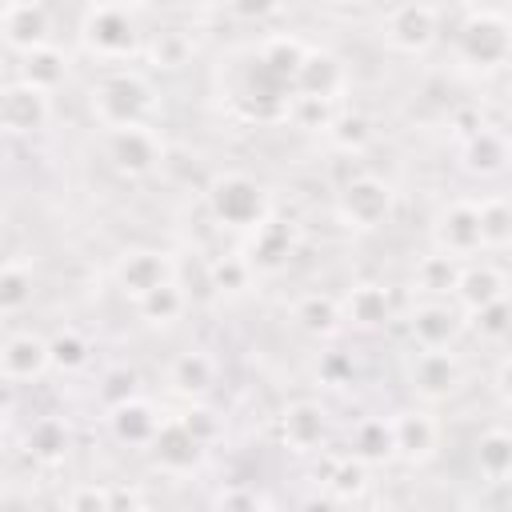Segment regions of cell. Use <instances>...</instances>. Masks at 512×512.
<instances>
[{"label": "cell", "instance_id": "49", "mask_svg": "<svg viewBox=\"0 0 512 512\" xmlns=\"http://www.w3.org/2000/svg\"><path fill=\"white\" fill-rule=\"evenodd\" d=\"M12 408H16V380L0 376V420H4Z\"/></svg>", "mask_w": 512, "mask_h": 512}, {"label": "cell", "instance_id": "42", "mask_svg": "<svg viewBox=\"0 0 512 512\" xmlns=\"http://www.w3.org/2000/svg\"><path fill=\"white\" fill-rule=\"evenodd\" d=\"M176 420H180V424H184V428H188V432H192V436H196L204 448H212V444L224 436L220 416H216L208 404H200V400H188V408H184Z\"/></svg>", "mask_w": 512, "mask_h": 512}, {"label": "cell", "instance_id": "45", "mask_svg": "<svg viewBox=\"0 0 512 512\" xmlns=\"http://www.w3.org/2000/svg\"><path fill=\"white\" fill-rule=\"evenodd\" d=\"M316 376H320V384H328V388H344V384L356 376V364H352L348 352H324L320 364H316Z\"/></svg>", "mask_w": 512, "mask_h": 512}, {"label": "cell", "instance_id": "14", "mask_svg": "<svg viewBox=\"0 0 512 512\" xmlns=\"http://www.w3.org/2000/svg\"><path fill=\"white\" fill-rule=\"evenodd\" d=\"M392 420V448H396V460L404 464H428L440 448V424L436 416H428L424 408H404Z\"/></svg>", "mask_w": 512, "mask_h": 512}, {"label": "cell", "instance_id": "34", "mask_svg": "<svg viewBox=\"0 0 512 512\" xmlns=\"http://www.w3.org/2000/svg\"><path fill=\"white\" fill-rule=\"evenodd\" d=\"M352 452H356L364 464L396 460V448H392V420H384V416L360 420L356 432H352Z\"/></svg>", "mask_w": 512, "mask_h": 512}, {"label": "cell", "instance_id": "25", "mask_svg": "<svg viewBox=\"0 0 512 512\" xmlns=\"http://www.w3.org/2000/svg\"><path fill=\"white\" fill-rule=\"evenodd\" d=\"M168 388L184 400H204L212 388H216V360L200 348H188L180 352L172 364H168Z\"/></svg>", "mask_w": 512, "mask_h": 512}, {"label": "cell", "instance_id": "1", "mask_svg": "<svg viewBox=\"0 0 512 512\" xmlns=\"http://www.w3.org/2000/svg\"><path fill=\"white\" fill-rule=\"evenodd\" d=\"M88 104L104 128H128V124H152L160 96L140 72H108L92 84Z\"/></svg>", "mask_w": 512, "mask_h": 512}, {"label": "cell", "instance_id": "52", "mask_svg": "<svg viewBox=\"0 0 512 512\" xmlns=\"http://www.w3.org/2000/svg\"><path fill=\"white\" fill-rule=\"evenodd\" d=\"M336 4H352V0H336Z\"/></svg>", "mask_w": 512, "mask_h": 512}, {"label": "cell", "instance_id": "17", "mask_svg": "<svg viewBox=\"0 0 512 512\" xmlns=\"http://www.w3.org/2000/svg\"><path fill=\"white\" fill-rule=\"evenodd\" d=\"M0 40L12 52H28L40 44H52V16L40 0H12L0 20Z\"/></svg>", "mask_w": 512, "mask_h": 512}, {"label": "cell", "instance_id": "2", "mask_svg": "<svg viewBox=\"0 0 512 512\" xmlns=\"http://www.w3.org/2000/svg\"><path fill=\"white\" fill-rule=\"evenodd\" d=\"M204 204L208 216L232 232H252L260 220L272 216V196L268 188L248 176V172H220L212 176V184L204 188Z\"/></svg>", "mask_w": 512, "mask_h": 512}, {"label": "cell", "instance_id": "30", "mask_svg": "<svg viewBox=\"0 0 512 512\" xmlns=\"http://www.w3.org/2000/svg\"><path fill=\"white\" fill-rule=\"evenodd\" d=\"M368 468L372 464H364L356 452H348V456H332L328 464H324V488L336 496V500H356V496H364L368 492Z\"/></svg>", "mask_w": 512, "mask_h": 512}, {"label": "cell", "instance_id": "31", "mask_svg": "<svg viewBox=\"0 0 512 512\" xmlns=\"http://www.w3.org/2000/svg\"><path fill=\"white\" fill-rule=\"evenodd\" d=\"M372 136H376L372 120H368L364 112H356V108H340V112L332 116V124L324 128V140H328L336 152H348V156L364 152V148L372 144Z\"/></svg>", "mask_w": 512, "mask_h": 512}, {"label": "cell", "instance_id": "51", "mask_svg": "<svg viewBox=\"0 0 512 512\" xmlns=\"http://www.w3.org/2000/svg\"><path fill=\"white\" fill-rule=\"evenodd\" d=\"M0 452H4V420H0Z\"/></svg>", "mask_w": 512, "mask_h": 512}, {"label": "cell", "instance_id": "48", "mask_svg": "<svg viewBox=\"0 0 512 512\" xmlns=\"http://www.w3.org/2000/svg\"><path fill=\"white\" fill-rule=\"evenodd\" d=\"M144 504H148L144 492H136L128 484H112V512H120V508H144Z\"/></svg>", "mask_w": 512, "mask_h": 512}, {"label": "cell", "instance_id": "27", "mask_svg": "<svg viewBox=\"0 0 512 512\" xmlns=\"http://www.w3.org/2000/svg\"><path fill=\"white\" fill-rule=\"evenodd\" d=\"M16 80H24V84H32V88H40V92L52 96L68 80V56H64V48L40 44V48L20 52V76Z\"/></svg>", "mask_w": 512, "mask_h": 512}, {"label": "cell", "instance_id": "9", "mask_svg": "<svg viewBox=\"0 0 512 512\" xmlns=\"http://www.w3.org/2000/svg\"><path fill=\"white\" fill-rule=\"evenodd\" d=\"M52 120V96L24 84V80H12L0 88V132L4 136H32V132H44Z\"/></svg>", "mask_w": 512, "mask_h": 512}, {"label": "cell", "instance_id": "19", "mask_svg": "<svg viewBox=\"0 0 512 512\" xmlns=\"http://www.w3.org/2000/svg\"><path fill=\"white\" fill-rule=\"evenodd\" d=\"M460 160L480 180L504 176V168H508V136L500 128H492V124H480L468 136H460Z\"/></svg>", "mask_w": 512, "mask_h": 512}, {"label": "cell", "instance_id": "40", "mask_svg": "<svg viewBox=\"0 0 512 512\" xmlns=\"http://www.w3.org/2000/svg\"><path fill=\"white\" fill-rule=\"evenodd\" d=\"M148 56H152V64H156V68L176 72V68H184V64L192 60V36H188V32H180V28H168V32H160V36L152 40Z\"/></svg>", "mask_w": 512, "mask_h": 512}, {"label": "cell", "instance_id": "11", "mask_svg": "<svg viewBox=\"0 0 512 512\" xmlns=\"http://www.w3.org/2000/svg\"><path fill=\"white\" fill-rule=\"evenodd\" d=\"M300 248V232L292 220H280V216H268L260 220L252 232H248V248H244V260L252 264V272H280Z\"/></svg>", "mask_w": 512, "mask_h": 512}, {"label": "cell", "instance_id": "44", "mask_svg": "<svg viewBox=\"0 0 512 512\" xmlns=\"http://www.w3.org/2000/svg\"><path fill=\"white\" fill-rule=\"evenodd\" d=\"M64 508L72 512H112V484H96V480H84L76 488H68L60 496Z\"/></svg>", "mask_w": 512, "mask_h": 512}, {"label": "cell", "instance_id": "32", "mask_svg": "<svg viewBox=\"0 0 512 512\" xmlns=\"http://www.w3.org/2000/svg\"><path fill=\"white\" fill-rule=\"evenodd\" d=\"M476 468L488 484H504L512 472V436L508 428H488L476 440Z\"/></svg>", "mask_w": 512, "mask_h": 512}, {"label": "cell", "instance_id": "38", "mask_svg": "<svg viewBox=\"0 0 512 512\" xmlns=\"http://www.w3.org/2000/svg\"><path fill=\"white\" fill-rule=\"evenodd\" d=\"M252 264L244 260V252H228V256H216L212 264H208V280H212V288L216 292H224V296H240V292H248L252 288Z\"/></svg>", "mask_w": 512, "mask_h": 512}, {"label": "cell", "instance_id": "16", "mask_svg": "<svg viewBox=\"0 0 512 512\" xmlns=\"http://www.w3.org/2000/svg\"><path fill=\"white\" fill-rule=\"evenodd\" d=\"M148 452H152L156 468H164V472H172V476H184V472H196V468L204 464V452H208V448L172 416V420H160L156 436L148 440Z\"/></svg>", "mask_w": 512, "mask_h": 512}, {"label": "cell", "instance_id": "33", "mask_svg": "<svg viewBox=\"0 0 512 512\" xmlns=\"http://www.w3.org/2000/svg\"><path fill=\"white\" fill-rule=\"evenodd\" d=\"M476 224H480V248L504 252L512 240V208L504 196H484L476 200Z\"/></svg>", "mask_w": 512, "mask_h": 512}, {"label": "cell", "instance_id": "28", "mask_svg": "<svg viewBox=\"0 0 512 512\" xmlns=\"http://www.w3.org/2000/svg\"><path fill=\"white\" fill-rule=\"evenodd\" d=\"M460 264H464V260H456V256H448V252H440V248H432V252L420 256L416 268H412V284H416V292H424L428 300L452 296L456 276H460Z\"/></svg>", "mask_w": 512, "mask_h": 512}, {"label": "cell", "instance_id": "12", "mask_svg": "<svg viewBox=\"0 0 512 512\" xmlns=\"http://www.w3.org/2000/svg\"><path fill=\"white\" fill-rule=\"evenodd\" d=\"M432 244L456 260L480 252V224H476V200H452L432 216Z\"/></svg>", "mask_w": 512, "mask_h": 512}, {"label": "cell", "instance_id": "50", "mask_svg": "<svg viewBox=\"0 0 512 512\" xmlns=\"http://www.w3.org/2000/svg\"><path fill=\"white\" fill-rule=\"evenodd\" d=\"M8 4H12V0H0V20H4V12H8Z\"/></svg>", "mask_w": 512, "mask_h": 512}, {"label": "cell", "instance_id": "22", "mask_svg": "<svg viewBox=\"0 0 512 512\" xmlns=\"http://www.w3.org/2000/svg\"><path fill=\"white\" fill-rule=\"evenodd\" d=\"M108 428H112V436H116L120 444L148 448V440H152V436H156V428H160V412H156V404H152V400L132 396V400H124V404L108 408Z\"/></svg>", "mask_w": 512, "mask_h": 512}, {"label": "cell", "instance_id": "13", "mask_svg": "<svg viewBox=\"0 0 512 512\" xmlns=\"http://www.w3.org/2000/svg\"><path fill=\"white\" fill-rule=\"evenodd\" d=\"M460 332H464V312L456 304H448L444 296L416 304L408 316V336L416 348H452L460 340Z\"/></svg>", "mask_w": 512, "mask_h": 512}, {"label": "cell", "instance_id": "10", "mask_svg": "<svg viewBox=\"0 0 512 512\" xmlns=\"http://www.w3.org/2000/svg\"><path fill=\"white\" fill-rule=\"evenodd\" d=\"M172 276H176V260L160 248H128L112 264V280L128 300H140L144 292H152L156 284H164Z\"/></svg>", "mask_w": 512, "mask_h": 512}, {"label": "cell", "instance_id": "37", "mask_svg": "<svg viewBox=\"0 0 512 512\" xmlns=\"http://www.w3.org/2000/svg\"><path fill=\"white\" fill-rule=\"evenodd\" d=\"M36 276L24 264H0V316H16L32 304Z\"/></svg>", "mask_w": 512, "mask_h": 512}, {"label": "cell", "instance_id": "18", "mask_svg": "<svg viewBox=\"0 0 512 512\" xmlns=\"http://www.w3.org/2000/svg\"><path fill=\"white\" fill-rule=\"evenodd\" d=\"M280 440L300 456L320 452L328 440V412L316 400H292L280 412Z\"/></svg>", "mask_w": 512, "mask_h": 512}, {"label": "cell", "instance_id": "23", "mask_svg": "<svg viewBox=\"0 0 512 512\" xmlns=\"http://www.w3.org/2000/svg\"><path fill=\"white\" fill-rule=\"evenodd\" d=\"M340 308H344V324H352V328H364V332H376V328H384V324L392 320V312H396V304H392V292H388L384 284H372V280L356 284Z\"/></svg>", "mask_w": 512, "mask_h": 512}, {"label": "cell", "instance_id": "5", "mask_svg": "<svg viewBox=\"0 0 512 512\" xmlns=\"http://www.w3.org/2000/svg\"><path fill=\"white\" fill-rule=\"evenodd\" d=\"M396 212V188L384 176H352L340 192H336V216L344 228L356 232H372L380 224H388Z\"/></svg>", "mask_w": 512, "mask_h": 512}, {"label": "cell", "instance_id": "46", "mask_svg": "<svg viewBox=\"0 0 512 512\" xmlns=\"http://www.w3.org/2000/svg\"><path fill=\"white\" fill-rule=\"evenodd\" d=\"M236 20H252V24H260V20H272L280 8H284V0H220Z\"/></svg>", "mask_w": 512, "mask_h": 512}, {"label": "cell", "instance_id": "41", "mask_svg": "<svg viewBox=\"0 0 512 512\" xmlns=\"http://www.w3.org/2000/svg\"><path fill=\"white\" fill-rule=\"evenodd\" d=\"M96 396H100V404H104V408H116V404H124V400H132V396H140V376H136L132 368L116 364V368H108V372L100 376Z\"/></svg>", "mask_w": 512, "mask_h": 512}, {"label": "cell", "instance_id": "7", "mask_svg": "<svg viewBox=\"0 0 512 512\" xmlns=\"http://www.w3.org/2000/svg\"><path fill=\"white\" fill-rule=\"evenodd\" d=\"M104 160L112 172L136 180L160 168L164 160V140L156 136L152 124H128V128H104Z\"/></svg>", "mask_w": 512, "mask_h": 512}, {"label": "cell", "instance_id": "3", "mask_svg": "<svg viewBox=\"0 0 512 512\" xmlns=\"http://www.w3.org/2000/svg\"><path fill=\"white\" fill-rule=\"evenodd\" d=\"M508 48H512V28L508 16L496 8H476L464 16L460 32H456V60L472 72H496L508 64Z\"/></svg>", "mask_w": 512, "mask_h": 512}, {"label": "cell", "instance_id": "39", "mask_svg": "<svg viewBox=\"0 0 512 512\" xmlns=\"http://www.w3.org/2000/svg\"><path fill=\"white\" fill-rule=\"evenodd\" d=\"M48 360L56 372H80L88 364V340L76 328H64L48 340Z\"/></svg>", "mask_w": 512, "mask_h": 512}, {"label": "cell", "instance_id": "24", "mask_svg": "<svg viewBox=\"0 0 512 512\" xmlns=\"http://www.w3.org/2000/svg\"><path fill=\"white\" fill-rule=\"evenodd\" d=\"M292 324L312 340H332L344 328V308L328 292H304L292 304Z\"/></svg>", "mask_w": 512, "mask_h": 512}, {"label": "cell", "instance_id": "8", "mask_svg": "<svg viewBox=\"0 0 512 512\" xmlns=\"http://www.w3.org/2000/svg\"><path fill=\"white\" fill-rule=\"evenodd\" d=\"M460 384H464V364L452 348H420L416 360L408 364V388L428 404L456 396Z\"/></svg>", "mask_w": 512, "mask_h": 512}, {"label": "cell", "instance_id": "15", "mask_svg": "<svg viewBox=\"0 0 512 512\" xmlns=\"http://www.w3.org/2000/svg\"><path fill=\"white\" fill-rule=\"evenodd\" d=\"M344 88H348V64L332 48H308L300 68H296V76H292V92L340 100Z\"/></svg>", "mask_w": 512, "mask_h": 512}, {"label": "cell", "instance_id": "35", "mask_svg": "<svg viewBox=\"0 0 512 512\" xmlns=\"http://www.w3.org/2000/svg\"><path fill=\"white\" fill-rule=\"evenodd\" d=\"M304 52H308V44H304L300 36H272V40H264V44H260L256 60H260L276 80H284V84L292 88V76H296V68H300V60H304Z\"/></svg>", "mask_w": 512, "mask_h": 512}, {"label": "cell", "instance_id": "36", "mask_svg": "<svg viewBox=\"0 0 512 512\" xmlns=\"http://www.w3.org/2000/svg\"><path fill=\"white\" fill-rule=\"evenodd\" d=\"M336 112H340V100L292 92V96H288V108H284V120H288L292 128H300V132H320V136H324V128L332 124Z\"/></svg>", "mask_w": 512, "mask_h": 512}, {"label": "cell", "instance_id": "47", "mask_svg": "<svg viewBox=\"0 0 512 512\" xmlns=\"http://www.w3.org/2000/svg\"><path fill=\"white\" fill-rule=\"evenodd\" d=\"M216 508H272V500L268 496H260L256 488H224V492H216V500H212Z\"/></svg>", "mask_w": 512, "mask_h": 512}, {"label": "cell", "instance_id": "21", "mask_svg": "<svg viewBox=\"0 0 512 512\" xmlns=\"http://www.w3.org/2000/svg\"><path fill=\"white\" fill-rule=\"evenodd\" d=\"M508 296V280L496 264H460V276H456V288H452V300L456 308L468 316L492 300Z\"/></svg>", "mask_w": 512, "mask_h": 512}, {"label": "cell", "instance_id": "29", "mask_svg": "<svg viewBox=\"0 0 512 512\" xmlns=\"http://www.w3.org/2000/svg\"><path fill=\"white\" fill-rule=\"evenodd\" d=\"M184 308H188V292L180 288L176 276L164 280V284H156L152 292H144V296L136 300V312H140V320H144L148 328H168V324H176V320L184 316Z\"/></svg>", "mask_w": 512, "mask_h": 512}, {"label": "cell", "instance_id": "4", "mask_svg": "<svg viewBox=\"0 0 512 512\" xmlns=\"http://www.w3.org/2000/svg\"><path fill=\"white\" fill-rule=\"evenodd\" d=\"M80 44L96 60H128L140 48V24L124 4L96 0L80 20Z\"/></svg>", "mask_w": 512, "mask_h": 512}, {"label": "cell", "instance_id": "43", "mask_svg": "<svg viewBox=\"0 0 512 512\" xmlns=\"http://www.w3.org/2000/svg\"><path fill=\"white\" fill-rule=\"evenodd\" d=\"M468 316H472V332L480 340L500 344L508 336V296H500V300H492V304H484V308H476Z\"/></svg>", "mask_w": 512, "mask_h": 512}, {"label": "cell", "instance_id": "6", "mask_svg": "<svg viewBox=\"0 0 512 512\" xmlns=\"http://www.w3.org/2000/svg\"><path fill=\"white\" fill-rule=\"evenodd\" d=\"M380 36L400 56H424L440 40V12L428 0H404L384 16Z\"/></svg>", "mask_w": 512, "mask_h": 512}, {"label": "cell", "instance_id": "26", "mask_svg": "<svg viewBox=\"0 0 512 512\" xmlns=\"http://www.w3.org/2000/svg\"><path fill=\"white\" fill-rule=\"evenodd\" d=\"M24 452H28V460H36L44 468L68 460V452H72V428H68V420L64 416H40V420H32V428L24 432Z\"/></svg>", "mask_w": 512, "mask_h": 512}, {"label": "cell", "instance_id": "20", "mask_svg": "<svg viewBox=\"0 0 512 512\" xmlns=\"http://www.w3.org/2000/svg\"><path fill=\"white\" fill-rule=\"evenodd\" d=\"M52 368L48 360V340L36 336V332H12L4 344H0V376L8 380H40L44 372Z\"/></svg>", "mask_w": 512, "mask_h": 512}]
</instances>
